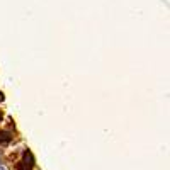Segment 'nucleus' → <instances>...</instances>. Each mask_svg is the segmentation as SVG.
Here are the masks:
<instances>
[{"mask_svg":"<svg viewBox=\"0 0 170 170\" xmlns=\"http://www.w3.org/2000/svg\"><path fill=\"white\" fill-rule=\"evenodd\" d=\"M12 140V134L7 133V131H2L0 133V145H9Z\"/></svg>","mask_w":170,"mask_h":170,"instance_id":"nucleus-1","label":"nucleus"},{"mask_svg":"<svg viewBox=\"0 0 170 170\" xmlns=\"http://www.w3.org/2000/svg\"><path fill=\"white\" fill-rule=\"evenodd\" d=\"M4 100V92H0V102Z\"/></svg>","mask_w":170,"mask_h":170,"instance_id":"nucleus-2","label":"nucleus"}]
</instances>
